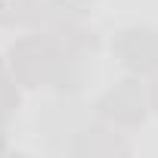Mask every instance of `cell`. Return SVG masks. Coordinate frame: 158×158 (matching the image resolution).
I'll return each instance as SVG.
<instances>
[{"mask_svg":"<svg viewBox=\"0 0 158 158\" xmlns=\"http://www.w3.org/2000/svg\"><path fill=\"white\" fill-rule=\"evenodd\" d=\"M40 0H0V25H13L37 13Z\"/></svg>","mask_w":158,"mask_h":158,"instance_id":"cell-3","label":"cell"},{"mask_svg":"<svg viewBox=\"0 0 158 158\" xmlns=\"http://www.w3.org/2000/svg\"><path fill=\"white\" fill-rule=\"evenodd\" d=\"M155 106H158V81H155Z\"/></svg>","mask_w":158,"mask_h":158,"instance_id":"cell-4","label":"cell"},{"mask_svg":"<svg viewBox=\"0 0 158 158\" xmlns=\"http://www.w3.org/2000/svg\"><path fill=\"white\" fill-rule=\"evenodd\" d=\"M115 106H118V112H112V115L121 118V121L143 118V90H139V84L136 81H121L115 90H109V96L102 99V112H109Z\"/></svg>","mask_w":158,"mask_h":158,"instance_id":"cell-2","label":"cell"},{"mask_svg":"<svg viewBox=\"0 0 158 158\" xmlns=\"http://www.w3.org/2000/svg\"><path fill=\"white\" fill-rule=\"evenodd\" d=\"M118 53L124 56L121 62L136 68V71L155 68L158 65V31H149V28L124 31V37L118 40Z\"/></svg>","mask_w":158,"mask_h":158,"instance_id":"cell-1","label":"cell"}]
</instances>
